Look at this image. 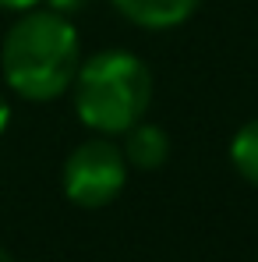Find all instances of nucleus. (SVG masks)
<instances>
[{
  "instance_id": "nucleus-1",
  "label": "nucleus",
  "mask_w": 258,
  "mask_h": 262,
  "mask_svg": "<svg viewBox=\"0 0 258 262\" xmlns=\"http://www.w3.org/2000/svg\"><path fill=\"white\" fill-rule=\"evenodd\" d=\"M78 64L82 39L75 21L46 4L18 14L0 46L4 85L25 103H53L71 92Z\"/></svg>"
},
{
  "instance_id": "nucleus-10",
  "label": "nucleus",
  "mask_w": 258,
  "mask_h": 262,
  "mask_svg": "<svg viewBox=\"0 0 258 262\" xmlns=\"http://www.w3.org/2000/svg\"><path fill=\"white\" fill-rule=\"evenodd\" d=\"M0 262H14V259H11V252H7L4 245H0Z\"/></svg>"
},
{
  "instance_id": "nucleus-3",
  "label": "nucleus",
  "mask_w": 258,
  "mask_h": 262,
  "mask_svg": "<svg viewBox=\"0 0 258 262\" xmlns=\"http://www.w3.org/2000/svg\"><path fill=\"white\" fill-rule=\"evenodd\" d=\"M128 174L131 167L124 160L121 142H113L106 135H92L67 152L64 170H60V188H64L71 206L103 209L124 191Z\"/></svg>"
},
{
  "instance_id": "nucleus-6",
  "label": "nucleus",
  "mask_w": 258,
  "mask_h": 262,
  "mask_svg": "<svg viewBox=\"0 0 258 262\" xmlns=\"http://www.w3.org/2000/svg\"><path fill=\"white\" fill-rule=\"evenodd\" d=\"M230 167L241 181H248L251 188H258V117H248L230 138Z\"/></svg>"
},
{
  "instance_id": "nucleus-5",
  "label": "nucleus",
  "mask_w": 258,
  "mask_h": 262,
  "mask_svg": "<svg viewBox=\"0 0 258 262\" xmlns=\"http://www.w3.org/2000/svg\"><path fill=\"white\" fill-rule=\"evenodd\" d=\"M121 149H124L128 167H134V170H159L170 160V135L159 124H152V121L142 117L138 124H131L124 131Z\"/></svg>"
},
{
  "instance_id": "nucleus-4",
  "label": "nucleus",
  "mask_w": 258,
  "mask_h": 262,
  "mask_svg": "<svg viewBox=\"0 0 258 262\" xmlns=\"http://www.w3.org/2000/svg\"><path fill=\"white\" fill-rule=\"evenodd\" d=\"M110 4L131 25L149 29V32H167V29L184 25L198 11L202 0H110Z\"/></svg>"
},
{
  "instance_id": "nucleus-7",
  "label": "nucleus",
  "mask_w": 258,
  "mask_h": 262,
  "mask_svg": "<svg viewBox=\"0 0 258 262\" xmlns=\"http://www.w3.org/2000/svg\"><path fill=\"white\" fill-rule=\"evenodd\" d=\"M43 4H46V7H53V11H60V14H67V18H75L88 0H43Z\"/></svg>"
},
{
  "instance_id": "nucleus-2",
  "label": "nucleus",
  "mask_w": 258,
  "mask_h": 262,
  "mask_svg": "<svg viewBox=\"0 0 258 262\" xmlns=\"http://www.w3.org/2000/svg\"><path fill=\"white\" fill-rule=\"evenodd\" d=\"M149 103L152 71L138 53L110 46L82 57L71 82V106L92 135H124L149 114Z\"/></svg>"
},
{
  "instance_id": "nucleus-9",
  "label": "nucleus",
  "mask_w": 258,
  "mask_h": 262,
  "mask_svg": "<svg viewBox=\"0 0 258 262\" xmlns=\"http://www.w3.org/2000/svg\"><path fill=\"white\" fill-rule=\"evenodd\" d=\"M11 117H14V110H11V99H7V92L0 89V135L11 128Z\"/></svg>"
},
{
  "instance_id": "nucleus-8",
  "label": "nucleus",
  "mask_w": 258,
  "mask_h": 262,
  "mask_svg": "<svg viewBox=\"0 0 258 262\" xmlns=\"http://www.w3.org/2000/svg\"><path fill=\"white\" fill-rule=\"evenodd\" d=\"M32 7H43V0H0V11H11V14H25Z\"/></svg>"
}]
</instances>
